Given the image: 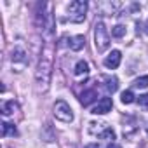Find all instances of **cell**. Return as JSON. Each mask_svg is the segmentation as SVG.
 I'll return each instance as SVG.
<instances>
[{"mask_svg": "<svg viewBox=\"0 0 148 148\" xmlns=\"http://www.w3.org/2000/svg\"><path fill=\"white\" fill-rule=\"evenodd\" d=\"M120 59H122V54H120V51H112L106 58H105V66L106 68H110V70H115V68H119V64H120Z\"/></svg>", "mask_w": 148, "mask_h": 148, "instance_id": "8992f818", "label": "cell"}, {"mask_svg": "<svg viewBox=\"0 0 148 148\" xmlns=\"http://www.w3.org/2000/svg\"><path fill=\"white\" fill-rule=\"evenodd\" d=\"M117 89H119V80H117V77H108V79H106V91L113 94Z\"/></svg>", "mask_w": 148, "mask_h": 148, "instance_id": "4fadbf2b", "label": "cell"}, {"mask_svg": "<svg viewBox=\"0 0 148 148\" xmlns=\"http://www.w3.org/2000/svg\"><path fill=\"white\" fill-rule=\"evenodd\" d=\"M145 32L148 33V21H146V25H145Z\"/></svg>", "mask_w": 148, "mask_h": 148, "instance_id": "44dd1931", "label": "cell"}, {"mask_svg": "<svg viewBox=\"0 0 148 148\" xmlns=\"http://www.w3.org/2000/svg\"><path fill=\"white\" fill-rule=\"evenodd\" d=\"M112 35H113L115 38H122V37L125 35V26H122V25L113 26V28H112Z\"/></svg>", "mask_w": 148, "mask_h": 148, "instance_id": "5bb4252c", "label": "cell"}, {"mask_svg": "<svg viewBox=\"0 0 148 148\" xmlns=\"http://www.w3.org/2000/svg\"><path fill=\"white\" fill-rule=\"evenodd\" d=\"M138 103H139V106L148 108V94H141V96L138 98Z\"/></svg>", "mask_w": 148, "mask_h": 148, "instance_id": "ac0fdd59", "label": "cell"}, {"mask_svg": "<svg viewBox=\"0 0 148 148\" xmlns=\"http://www.w3.org/2000/svg\"><path fill=\"white\" fill-rule=\"evenodd\" d=\"M112 106H113L112 98H101V99L98 101V105L92 108V113H94V115H105V113L112 112Z\"/></svg>", "mask_w": 148, "mask_h": 148, "instance_id": "5b68a950", "label": "cell"}, {"mask_svg": "<svg viewBox=\"0 0 148 148\" xmlns=\"http://www.w3.org/2000/svg\"><path fill=\"white\" fill-rule=\"evenodd\" d=\"M99 138L101 139H108V141H113L115 139V131L112 129V127H106L101 134H99Z\"/></svg>", "mask_w": 148, "mask_h": 148, "instance_id": "2e32d148", "label": "cell"}, {"mask_svg": "<svg viewBox=\"0 0 148 148\" xmlns=\"http://www.w3.org/2000/svg\"><path fill=\"white\" fill-rule=\"evenodd\" d=\"M132 86H134V87H138V89H145V87H148V75L136 79V80L132 82Z\"/></svg>", "mask_w": 148, "mask_h": 148, "instance_id": "e0dca14e", "label": "cell"}, {"mask_svg": "<svg viewBox=\"0 0 148 148\" xmlns=\"http://www.w3.org/2000/svg\"><path fill=\"white\" fill-rule=\"evenodd\" d=\"M2 136L7 138V136H18V131L12 124L9 122H2Z\"/></svg>", "mask_w": 148, "mask_h": 148, "instance_id": "30bf717a", "label": "cell"}, {"mask_svg": "<svg viewBox=\"0 0 148 148\" xmlns=\"http://www.w3.org/2000/svg\"><path fill=\"white\" fill-rule=\"evenodd\" d=\"M54 117H56L58 120L68 124V122L73 120V112H71V108H70V105H68L66 101L58 99L56 105H54Z\"/></svg>", "mask_w": 148, "mask_h": 148, "instance_id": "277c9868", "label": "cell"}, {"mask_svg": "<svg viewBox=\"0 0 148 148\" xmlns=\"http://www.w3.org/2000/svg\"><path fill=\"white\" fill-rule=\"evenodd\" d=\"M86 148H99L98 145H89V146H86Z\"/></svg>", "mask_w": 148, "mask_h": 148, "instance_id": "ffe728a7", "label": "cell"}, {"mask_svg": "<svg viewBox=\"0 0 148 148\" xmlns=\"http://www.w3.org/2000/svg\"><path fill=\"white\" fill-rule=\"evenodd\" d=\"M146 132H148V129H146Z\"/></svg>", "mask_w": 148, "mask_h": 148, "instance_id": "7402d4cb", "label": "cell"}, {"mask_svg": "<svg viewBox=\"0 0 148 148\" xmlns=\"http://www.w3.org/2000/svg\"><path fill=\"white\" fill-rule=\"evenodd\" d=\"M52 54H54V49H52V44L51 40L45 44L44 51H42V56H40V61H38V68H37V82L40 86L42 91H47L49 87V82H51V75H52Z\"/></svg>", "mask_w": 148, "mask_h": 148, "instance_id": "6da1fadb", "label": "cell"}, {"mask_svg": "<svg viewBox=\"0 0 148 148\" xmlns=\"http://www.w3.org/2000/svg\"><path fill=\"white\" fill-rule=\"evenodd\" d=\"M120 101H122L124 105H131V103L134 101V94H132V91H124L122 96H120Z\"/></svg>", "mask_w": 148, "mask_h": 148, "instance_id": "9a60e30c", "label": "cell"}, {"mask_svg": "<svg viewBox=\"0 0 148 148\" xmlns=\"http://www.w3.org/2000/svg\"><path fill=\"white\" fill-rule=\"evenodd\" d=\"M86 12H87V2L86 0H75L68 5V14H70V21L71 23H82L86 19Z\"/></svg>", "mask_w": 148, "mask_h": 148, "instance_id": "7a4b0ae2", "label": "cell"}, {"mask_svg": "<svg viewBox=\"0 0 148 148\" xmlns=\"http://www.w3.org/2000/svg\"><path fill=\"white\" fill-rule=\"evenodd\" d=\"M68 45H70V49H71V51H80V49L86 45V38H84V35H77V37L70 38Z\"/></svg>", "mask_w": 148, "mask_h": 148, "instance_id": "9c48e42d", "label": "cell"}, {"mask_svg": "<svg viewBox=\"0 0 148 148\" xmlns=\"http://www.w3.org/2000/svg\"><path fill=\"white\" fill-rule=\"evenodd\" d=\"M18 110V105L14 103V101H5V103H2V113L7 117V115H12L14 112Z\"/></svg>", "mask_w": 148, "mask_h": 148, "instance_id": "8fae6325", "label": "cell"}, {"mask_svg": "<svg viewBox=\"0 0 148 148\" xmlns=\"http://www.w3.org/2000/svg\"><path fill=\"white\" fill-rule=\"evenodd\" d=\"M89 73V64L87 61H79L75 64V75H87Z\"/></svg>", "mask_w": 148, "mask_h": 148, "instance_id": "7c38bea8", "label": "cell"}, {"mask_svg": "<svg viewBox=\"0 0 148 148\" xmlns=\"http://www.w3.org/2000/svg\"><path fill=\"white\" fill-rule=\"evenodd\" d=\"M106 148H122V146H120V145H117V143H112V145H108Z\"/></svg>", "mask_w": 148, "mask_h": 148, "instance_id": "d6986e66", "label": "cell"}, {"mask_svg": "<svg viewBox=\"0 0 148 148\" xmlns=\"http://www.w3.org/2000/svg\"><path fill=\"white\" fill-rule=\"evenodd\" d=\"M26 52L21 49V47H16L14 51H12V63H19L21 66H25L26 64Z\"/></svg>", "mask_w": 148, "mask_h": 148, "instance_id": "ba28073f", "label": "cell"}, {"mask_svg": "<svg viewBox=\"0 0 148 148\" xmlns=\"http://www.w3.org/2000/svg\"><path fill=\"white\" fill-rule=\"evenodd\" d=\"M96 98H98L96 89H87V91L82 92V96H80V103H82L84 106H89L92 101H96Z\"/></svg>", "mask_w": 148, "mask_h": 148, "instance_id": "52a82bcc", "label": "cell"}, {"mask_svg": "<svg viewBox=\"0 0 148 148\" xmlns=\"http://www.w3.org/2000/svg\"><path fill=\"white\" fill-rule=\"evenodd\" d=\"M94 40H96L98 52H105L108 49V45H110V35H108L103 21H98L96 26H94Z\"/></svg>", "mask_w": 148, "mask_h": 148, "instance_id": "3957f363", "label": "cell"}]
</instances>
